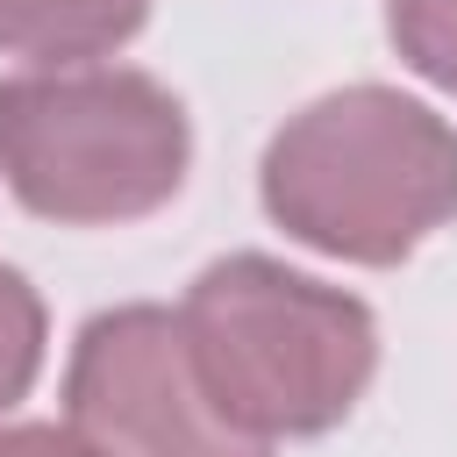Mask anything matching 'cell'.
Wrapping results in <instances>:
<instances>
[{
	"mask_svg": "<svg viewBox=\"0 0 457 457\" xmlns=\"http://www.w3.org/2000/svg\"><path fill=\"white\" fill-rule=\"evenodd\" d=\"M150 0H0V57L29 64H86L136 36Z\"/></svg>",
	"mask_w": 457,
	"mask_h": 457,
	"instance_id": "cell-5",
	"label": "cell"
},
{
	"mask_svg": "<svg viewBox=\"0 0 457 457\" xmlns=\"http://www.w3.org/2000/svg\"><path fill=\"white\" fill-rule=\"evenodd\" d=\"M264 207L286 236L328 257L400 264L457 214V136L407 93H328L271 136Z\"/></svg>",
	"mask_w": 457,
	"mask_h": 457,
	"instance_id": "cell-1",
	"label": "cell"
},
{
	"mask_svg": "<svg viewBox=\"0 0 457 457\" xmlns=\"http://www.w3.org/2000/svg\"><path fill=\"white\" fill-rule=\"evenodd\" d=\"M0 171L50 221H129L179 193L186 114L121 64H36L0 79Z\"/></svg>",
	"mask_w": 457,
	"mask_h": 457,
	"instance_id": "cell-3",
	"label": "cell"
},
{
	"mask_svg": "<svg viewBox=\"0 0 457 457\" xmlns=\"http://www.w3.org/2000/svg\"><path fill=\"white\" fill-rule=\"evenodd\" d=\"M71 428L100 457H264V436L228 421L193 371L186 328L164 307L86 321L64 371Z\"/></svg>",
	"mask_w": 457,
	"mask_h": 457,
	"instance_id": "cell-4",
	"label": "cell"
},
{
	"mask_svg": "<svg viewBox=\"0 0 457 457\" xmlns=\"http://www.w3.org/2000/svg\"><path fill=\"white\" fill-rule=\"evenodd\" d=\"M386 21H393L400 57L421 79L457 93V0H386Z\"/></svg>",
	"mask_w": 457,
	"mask_h": 457,
	"instance_id": "cell-6",
	"label": "cell"
},
{
	"mask_svg": "<svg viewBox=\"0 0 457 457\" xmlns=\"http://www.w3.org/2000/svg\"><path fill=\"white\" fill-rule=\"evenodd\" d=\"M0 457H100L79 428H7Z\"/></svg>",
	"mask_w": 457,
	"mask_h": 457,
	"instance_id": "cell-8",
	"label": "cell"
},
{
	"mask_svg": "<svg viewBox=\"0 0 457 457\" xmlns=\"http://www.w3.org/2000/svg\"><path fill=\"white\" fill-rule=\"evenodd\" d=\"M36 364H43V307H36L29 278L0 264V407H14L29 393Z\"/></svg>",
	"mask_w": 457,
	"mask_h": 457,
	"instance_id": "cell-7",
	"label": "cell"
},
{
	"mask_svg": "<svg viewBox=\"0 0 457 457\" xmlns=\"http://www.w3.org/2000/svg\"><path fill=\"white\" fill-rule=\"evenodd\" d=\"M200 386L250 436H314L343 421L378 364L371 314L271 257H221L179 307Z\"/></svg>",
	"mask_w": 457,
	"mask_h": 457,
	"instance_id": "cell-2",
	"label": "cell"
}]
</instances>
